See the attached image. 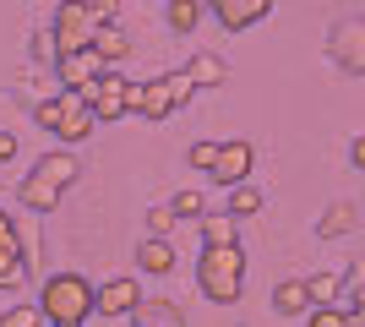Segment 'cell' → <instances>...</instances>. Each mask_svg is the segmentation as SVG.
Returning <instances> with one entry per match:
<instances>
[{
  "label": "cell",
  "mask_w": 365,
  "mask_h": 327,
  "mask_svg": "<svg viewBox=\"0 0 365 327\" xmlns=\"http://www.w3.org/2000/svg\"><path fill=\"white\" fill-rule=\"evenodd\" d=\"M240 284H245V251L240 240H229V246H202L197 256V289L213 306H235L240 300Z\"/></svg>",
  "instance_id": "obj_1"
},
{
  "label": "cell",
  "mask_w": 365,
  "mask_h": 327,
  "mask_svg": "<svg viewBox=\"0 0 365 327\" xmlns=\"http://www.w3.org/2000/svg\"><path fill=\"white\" fill-rule=\"evenodd\" d=\"M93 289L82 273H49L44 289H38V306H44V322L49 327H82L93 322Z\"/></svg>",
  "instance_id": "obj_2"
},
{
  "label": "cell",
  "mask_w": 365,
  "mask_h": 327,
  "mask_svg": "<svg viewBox=\"0 0 365 327\" xmlns=\"http://www.w3.org/2000/svg\"><path fill=\"white\" fill-rule=\"evenodd\" d=\"M33 125H44L49 137H61V142H88L98 115H93V104L76 88H61V98H44L33 109Z\"/></svg>",
  "instance_id": "obj_3"
},
{
  "label": "cell",
  "mask_w": 365,
  "mask_h": 327,
  "mask_svg": "<svg viewBox=\"0 0 365 327\" xmlns=\"http://www.w3.org/2000/svg\"><path fill=\"white\" fill-rule=\"evenodd\" d=\"M49 28H55V44H61V55H66V49H88V44H93V33H98V11H93V6H82V0H61Z\"/></svg>",
  "instance_id": "obj_4"
},
{
  "label": "cell",
  "mask_w": 365,
  "mask_h": 327,
  "mask_svg": "<svg viewBox=\"0 0 365 327\" xmlns=\"http://www.w3.org/2000/svg\"><path fill=\"white\" fill-rule=\"evenodd\" d=\"M125 109L137 115V120L158 125L175 115V93H169V77H148V82H131L125 88Z\"/></svg>",
  "instance_id": "obj_5"
},
{
  "label": "cell",
  "mask_w": 365,
  "mask_h": 327,
  "mask_svg": "<svg viewBox=\"0 0 365 327\" xmlns=\"http://www.w3.org/2000/svg\"><path fill=\"white\" fill-rule=\"evenodd\" d=\"M327 55H333L349 77H365V16H344L327 33Z\"/></svg>",
  "instance_id": "obj_6"
},
{
  "label": "cell",
  "mask_w": 365,
  "mask_h": 327,
  "mask_svg": "<svg viewBox=\"0 0 365 327\" xmlns=\"http://www.w3.org/2000/svg\"><path fill=\"white\" fill-rule=\"evenodd\" d=\"M125 88H131V82L125 77H115V71H98V82H93V88H82V98H88L93 104V115H98V120H125V115H131V109H125Z\"/></svg>",
  "instance_id": "obj_7"
},
{
  "label": "cell",
  "mask_w": 365,
  "mask_h": 327,
  "mask_svg": "<svg viewBox=\"0 0 365 327\" xmlns=\"http://www.w3.org/2000/svg\"><path fill=\"white\" fill-rule=\"evenodd\" d=\"M49 71H55V77H61V88H76V93H82V88H93V82H98V71H104V55H98V49H66V55H55V66H49Z\"/></svg>",
  "instance_id": "obj_8"
},
{
  "label": "cell",
  "mask_w": 365,
  "mask_h": 327,
  "mask_svg": "<svg viewBox=\"0 0 365 327\" xmlns=\"http://www.w3.org/2000/svg\"><path fill=\"white\" fill-rule=\"evenodd\" d=\"M142 306V284L137 279H109L98 295H93V316L98 322H120V316H131Z\"/></svg>",
  "instance_id": "obj_9"
},
{
  "label": "cell",
  "mask_w": 365,
  "mask_h": 327,
  "mask_svg": "<svg viewBox=\"0 0 365 327\" xmlns=\"http://www.w3.org/2000/svg\"><path fill=\"white\" fill-rule=\"evenodd\" d=\"M207 11L224 22V33H245L273 11V0H207Z\"/></svg>",
  "instance_id": "obj_10"
},
{
  "label": "cell",
  "mask_w": 365,
  "mask_h": 327,
  "mask_svg": "<svg viewBox=\"0 0 365 327\" xmlns=\"http://www.w3.org/2000/svg\"><path fill=\"white\" fill-rule=\"evenodd\" d=\"M61 197H66V191L55 186V180H44L38 170H28L22 180H16V207H28V213H55Z\"/></svg>",
  "instance_id": "obj_11"
},
{
  "label": "cell",
  "mask_w": 365,
  "mask_h": 327,
  "mask_svg": "<svg viewBox=\"0 0 365 327\" xmlns=\"http://www.w3.org/2000/svg\"><path fill=\"white\" fill-rule=\"evenodd\" d=\"M251 164H257V153H251V142H218V164H213V180L218 186H235V180H251Z\"/></svg>",
  "instance_id": "obj_12"
},
{
  "label": "cell",
  "mask_w": 365,
  "mask_h": 327,
  "mask_svg": "<svg viewBox=\"0 0 365 327\" xmlns=\"http://www.w3.org/2000/svg\"><path fill=\"white\" fill-rule=\"evenodd\" d=\"M33 170L44 175V180H55V186H61V191H71L76 180H82V158H76V153H66V147H49V153L38 158Z\"/></svg>",
  "instance_id": "obj_13"
},
{
  "label": "cell",
  "mask_w": 365,
  "mask_h": 327,
  "mask_svg": "<svg viewBox=\"0 0 365 327\" xmlns=\"http://www.w3.org/2000/svg\"><path fill=\"white\" fill-rule=\"evenodd\" d=\"M142 273H153V279H164V273H175V246H169V234H148L137 251Z\"/></svg>",
  "instance_id": "obj_14"
},
{
  "label": "cell",
  "mask_w": 365,
  "mask_h": 327,
  "mask_svg": "<svg viewBox=\"0 0 365 327\" xmlns=\"http://www.w3.org/2000/svg\"><path fill=\"white\" fill-rule=\"evenodd\" d=\"M93 49L104 55V66H120L125 55H131V33H125L120 22H98V33H93Z\"/></svg>",
  "instance_id": "obj_15"
},
{
  "label": "cell",
  "mask_w": 365,
  "mask_h": 327,
  "mask_svg": "<svg viewBox=\"0 0 365 327\" xmlns=\"http://www.w3.org/2000/svg\"><path fill=\"white\" fill-rule=\"evenodd\" d=\"M273 311L278 316H305V311H311V289H305V279L273 284Z\"/></svg>",
  "instance_id": "obj_16"
},
{
  "label": "cell",
  "mask_w": 365,
  "mask_h": 327,
  "mask_svg": "<svg viewBox=\"0 0 365 327\" xmlns=\"http://www.w3.org/2000/svg\"><path fill=\"white\" fill-rule=\"evenodd\" d=\"M131 322H142V327H180L185 311L175 306V300H142L137 311H131Z\"/></svg>",
  "instance_id": "obj_17"
},
{
  "label": "cell",
  "mask_w": 365,
  "mask_h": 327,
  "mask_svg": "<svg viewBox=\"0 0 365 327\" xmlns=\"http://www.w3.org/2000/svg\"><path fill=\"white\" fill-rule=\"evenodd\" d=\"M202 11H207V0H169L164 22H169V33H197L202 28Z\"/></svg>",
  "instance_id": "obj_18"
},
{
  "label": "cell",
  "mask_w": 365,
  "mask_h": 327,
  "mask_svg": "<svg viewBox=\"0 0 365 327\" xmlns=\"http://www.w3.org/2000/svg\"><path fill=\"white\" fill-rule=\"evenodd\" d=\"M240 218L229 213H202V246H229V240H240V229H235Z\"/></svg>",
  "instance_id": "obj_19"
},
{
  "label": "cell",
  "mask_w": 365,
  "mask_h": 327,
  "mask_svg": "<svg viewBox=\"0 0 365 327\" xmlns=\"http://www.w3.org/2000/svg\"><path fill=\"white\" fill-rule=\"evenodd\" d=\"M191 77H197V88H224L229 82V66L218 61L213 49H202V55H191V66H185Z\"/></svg>",
  "instance_id": "obj_20"
},
{
  "label": "cell",
  "mask_w": 365,
  "mask_h": 327,
  "mask_svg": "<svg viewBox=\"0 0 365 327\" xmlns=\"http://www.w3.org/2000/svg\"><path fill=\"white\" fill-rule=\"evenodd\" d=\"M354 218H360V213H354V202H333L327 213L317 218V234H322V240H338V234L354 229Z\"/></svg>",
  "instance_id": "obj_21"
},
{
  "label": "cell",
  "mask_w": 365,
  "mask_h": 327,
  "mask_svg": "<svg viewBox=\"0 0 365 327\" xmlns=\"http://www.w3.org/2000/svg\"><path fill=\"white\" fill-rule=\"evenodd\" d=\"M28 256H22V251L16 246H0V289H22V284H28Z\"/></svg>",
  "instance_id": "obj_22"
},
{
  "label": "cell",
  "mask_w": 365,
  "mask_h": 327,
  "mask_svg": "<svg viewBox=\"0 0 365 327\" xmlns=\"http://www.w3.org/2000/svg\"><path fill=\"white\" fill-rule=\"evenodd\" d=\"M229 213H235V218L262 213V191L251 186V180H235V186H229Z\"/></svg>",
  "instance_id": "obj_23"
},
{
  "label": "cell",
  "mask_w": 365,
  "mask_h": 327,
  "mask_svg": "<svg viewBox=\"0 0 365 327\" xmlns=\"http://www.w3.org/2000/svg\"><path fill=\"white\" fill-rule=\"evenodd\" d=\"M305 289H311V306H327V300L344 295V273H311Z\"/></svg>",
  "instance_id": "obj_24"
},
{
  "label": "cell",
  "mask_w": 365,
  "mask_h": 327,
  "mask_svg": "<svg viewBox=\"0 0 365 327\" xmlns=\"http://www.w3.org/2000/svg\"><path fill=\"white\" fill-rule=\"evenodd\" d=\"M344 295H349V316L365 322V262H354L349 273H344Z\"/></svg>",
  "instance_id": "obj_25"
},
{
  "label": "cell",
  "mask_w": 365,
  "mask_h": 327,
  "mask_svg": "<svg viewBox=\"0 0 365 327\" xmlns=\"http://www.w3.org/2000/svg\"><path fill=\"white\" fill-rule=\"evenodd\" d=\"M180 224V213H175V202H158V207H148V234H169Z\"/></svg>",
  "instance_id": "obj_26"
},
{
  "label": "cell",
  "mask_w": 365,
  "mask_h": 327,
  "mask_svg": "<svg viewBox=\"0 0 365 327\" xmlns=\"http://www.w3.org/2000/svg\"><path fill=\"white\" fill-rule=\"evenodd\" d=\"M185 164H191V170H202V175H213V164H218V142H191Z\"/></svg>",
  "instance_id": "obj_27"
},
{
  "label": "cell",
  "mask_w": 365,
  "mask_h": 327,
  "mask_svg": "<svg viewBox=\"0 0 365 327\" xmlns=\"http://www.w3.org/2000/svg\"><path fill=\"white\" fill-rule=\"evenodd\" d=\"M169 202H175V213H180L185 224H191V218H202V213H207V197H202V191H180V197H169Z\"/></svg>",
  "instance_id": "obj_28"
},
{
  "label": "cell",
  "mask_w": 365,
  "mask_h": 327,
  "mask_svg": "<svg viewBox=\"0 0 365 327\" xmlns=\"http://www.w3.org/2000/svg\"><path fill=\"white\" fill-rule=\"evenodd\" d=\"M44 322V306H11V311H0V327H33Z\"/></svg>",
  "instance_id": "obj_29"
},
{
  "label": "cell",
  "mask_w": 365,
  "mask_h": 327,
  "mask_svg": "<svg viewBox=\"0 0 365 327\" xmlns=\"http://www.w3.org/2000/svg\"><path fill=\"white\" fill-rule=\"evenodd\" d=\"M169 93H175V109L191 104V93H197V77H191L185 66H180V71H169Z\"/></svg>",
  "instance_id": "obj_30"
},
{
  "label": "cell",
  "mask_w": 365,
  "mask_h": 327,
  "mask_svg": "<svg viewBox=\"0 0 365 327\" xmlns=\"http://www.w3.org/2000/svg\"><path fill=\"white\" fill-rule=\"evenodd\" d=\"M33 61H38V66H55V55H61V44H55V28H49V33H33Z\"/></svg>",
  "instance_id": "obj_31"
},
{
  "label": "cell",
  "mask_w": 365,
  "mask_h": 327,
  "mask_svg": "<svg viewBox=\"0 0 365 327\" xmlns=\"http://www.w3.org/2000/svg\"><path fill=\"white\" fill-rule=\"evenodd\" d=\"M0 246H16V213H6V207H0Z\"/></svg>",
  "instance_id": "obj_32"
},
{
  "label": "cell",
  "mask_w": 365,
  "mask_h": 327,
  "mask_svg": "<svg viewBox=\"0 0 365 327\" xmlns=\"http://www.w3.org/2000/svg\"><path fill=\"white\" fill-rule=\"evenodd\" d=\"M93 11H98V22H115V16H120V0H98Z\"/></svg>",
  "instance_id": "obj_33"
},
{
  "label": "cell",
  "mask_w": 365,
  "mask_h": 327,
  "mask_svg": "<svg viewBox=\"0 0 365 327\" xmlns=\"http://www.w3.org/2000/svg\"><path fill=\"white\" fill-rule=\"evenodd\" d=\"M349 164H354V170H365V137L349 142Z\"/></svg>",
  "instance_id": "obj_34"
},
{
  "label": "cell",
  "mask_w": 365,
  "mask_h": 327,
  "mask_svg": "<svg viewBox=\"0 0 365 327\" xmlns=\"http://www.w3.org/2000/svg\"><path fill=\"white\" fill-rule=\"evenodd\" d=\"M6 158H16V137L11 131H0V164H6Z\"/></svg>",
  "instance_id": "obj_35"
},
{
  "label": "cell",
  "mask_w": 365,
  "mask_h": 327,
  "mask_svg": "<svg viewBox=\"0 0 365 327\" xmlns=\"http://www.w3.org/2000/svg\"><path fill=\"white\" fill-rule=\"evenodd\" d=\"M82 6H98V0H82Z\"/></svg>",
  "instance_id": "obj_36"
}]
</instances>
